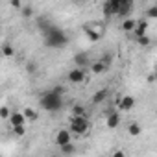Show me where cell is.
<instances>
[{"mask_svg":"<svg viewBox=\"0 0 157 157\" xmlns=\"http://www.w3.org/2000/svg\"><path fill=\"white\" fill-rule=\"evenodd\" d=\"M61 94H63V89H61V87H54L52 91H46V93L41 96V105H43V109H46V111H50V113L61 109V105H63Z\"/></svg>","mask_w":157,"mask_h":157,"instance_id":"1","label":"cell"},{"mask_svg":"<svg viewBox=\"0 0 157 157\" xmlns=\"http://www.w3.org/2000/svg\"><path fill=\"white\" fill-rule=\"evenodd\" d=\"M44 43L48 46H54V48L65 46L67 44V35L59 28H56V26H46L44 28Z\"/></svg>","mask_w":157,"mask_h":157,"instance_id":"2","label":"cell"},{"mask_svg":"<svg viewBox=\"0 0 157 157\" xmlns=\"http://www.w3.org/2000/svg\"><path fill=\"white\" fill-rule=\"evenodd\" d=\"M91 129V122L87 115H72L70 118V131L76 135H85Z\"/></svg>","mask_w":157,"mask_h":157,"instance_id":"3","label":"cell"},{"mask_svg":"<svg viewBox=\"0 0 157 157\" xmlns=\"http://www.w3.org/2000/svg\"><path fill=\"white\" fill-rule=\"evenodd\" d=\"M117 107H118V111H131V109L135 107V98L129 96V94L118 96V98H117Z\"/></svg>","mask_w":157,"mask_h":157,"instance_id":"4","label":"cell"},{"mask_svg":"<svg viewBox=\"0 0 157 157\" xmlns=\"http://www.w3.org/2000/svg\"><path fill=\"white\" fill-rule=\"evenodd\" d=\"M68 142H72V131L70 129H59L56 133V144L61 148V146H65Z\"/></svg>","mask_w":157,"mask_h":157,"instance_id":"5","label":"cell"},{"mask_svg":"<svg viewBox=\"0 0 157 157\" xmlns=\"http://www.w3.org/2000/svg\"><path fill=\"white\" fill-rule=\"evenodd\" d=\"M68 82L70 83H82L83 80H85V72H83V68L82 67H76V68H72L70 72H68Z\"/></svg>","mask_w":157,"mask_h":157,"instance_id":"6","label":"cell"},{"mask_svg":"<svg viewBox=\"0 0 157 157\" xmlns=\"http://www.w3.org/2000/svg\"><path fill=\"white\" fill-rule=\"evenodd\" d=\"M118 124H120V115H118V111L107 113V117H105V126H107L109 129H115V128H118Z\"/></svg>","mask_w":157,"mask_h":157,"instance_id":"7","label":"cell"},{"mask_svg":"<svg viewBox=\"0 0 157 157\" xmlns=\"http://www.w3.org/2000/svg\"><path fill=\"white\" fill-rule=\"evenodd\" d=\"M10 122H11V128H13V126H22V124H26V122H28V118L24 117V113H22V111H15V113H11Z\"/></svg>","mask_w":157,"mask_h":157,"instance_id":"8","label":"cell"},{"mask_svg":"<svg viewBox=\"0 0 157 157\" xmlns=\"http://www.w3.org/2000/svg\"><path fill=\"white\" fill-rule=\"evenodd\" d=\"M146 32H148V21H146V19L137 21V26H135L133 35H135V37H140V35H146Z\"/></svg>","mask_w":157,"mask_h":157,"instance_id":"9","label":"cell"},{"mask_svg":"<svg viewBox=\"0 0 157 157\" xmlns=\"http://www.w3.org/2000/svg\"><path fill=\"white\" fill-rule=\"evenodd\" d=\"M135 26H137V21L135 19H124V22H122V30L128 32V33H133L135 32Z\"/></svg>","mask_w":157,"mask_h":157,"instance_id":"10","label":"cell"},{"mask_svg":"<svg viewBox=\"0 0 157 157\" xmlns=\"http://www.w3.org/2000/svg\"><path fill=\"white\" fill-rule=\"evenodd\" d=\"M91 70H93V74H102V72L107 70V63H104V61H96V63L91 65Z\"/></svg>","mask_w":157,"mask_h":157,"instance_id":"11","label":"cell"},{"mask_svg":"<svg viewBox=\"0 0 157 157\" xmlns=\"http://www.w3.org/2000/svg\"><path fill=\"white\" fill-rule=\"evenodd\" d=\"M22 113H24V117H26L30 122H33V120H37V118H39V113H37L35 109H32V107H26V109H22Z\"/></svg>","mask_w":157,"mask_h":157,"instance_id":"12","label":"cell"},{"mask_svg":"<svg viewBox=\"0 0 157 157\" xmlns=\"http://www.w3.org/2000/svg\"><path fill=\"white\" fill-rule=\"evenodd\" d=\"M83 32L87 33V37H89V39H91L93 43H96V41L100 39V33H98V32H94V30H93L91 26H85V28H83Z\"/></svg>","mask_w":157,"mask_h":157,"instance_id":"13","label":"cell"},{"mask_svg":"<svg viewBox=\"0 0 157 157\" xmlns=\"http://www.w3.org/2000/svg\"><path fill=\"white\" fill-rule=\"evenodd\" d=\"M140 131H142V129H140V126H139L137 122H131V124L128 126V133H129L131 137H139Z\"/></svg>","mask_w":157,"mask_h":157,"instance_id":"14","label":"cell"},{"mask_svg":"<svg viewBox=\"0 0 157 157\" xmlns=\"http://www.w3.org/2000/svg\"><path fill=\"white\" fill-rule=\"evenodd\" d=\"M105 96H107V89H102V91H98V93L93 96V102H94V104H100L102 100H105Z\"/></svg>","mask_w":157,"mask_h":157,"instance_id":"15","label":"cell"},{"mask_svg":"<svg viewBox=\"0 0 157 157\" xmlns=\"http://www.w3.org/2000/svg\"><path fill=\"white\" fill-rule=\"evenodd\" d=\"M104 13H105V17H113L115 15V10H113V6H111L109 0H105V2H104Z\"/></svg>","mask_w":157,"mask_h":157,"instance_id":"16","label":"cell"},{"mask_svg":"<svg viewBox=\"0 0 157 157\" xmlns=\"http://www.w3.org/2000/svg\"><path fill=\"white\" fill-rule=\"evenodd\" d=\"M2 54H4V57H11L13 54H15V50H13V46L11 44H2Z\"/></svg>","mask_w":157,"mask_h":157,"instance_id":"17","label":"cell"},{"mask_svg":"<svg viewBox=\"0 0 157 157\" xmlns=\"http://www.w3.org/2000/svg\"><path fill=\"white\" fill-rule=\"evenodd\" d=\"M74 61H76L78 67H82V68H83V65L87 63V57H85L83 54H80V56H76V57H74Z\"/></svg>","mask_w":157,"mask_h":157,"instance_id":"18","label":"cell"},{"mask_svg":"<svg viewBox=\"0 0 157 157\" xmlns=\"http://www.w3.org/2000/svg\"><path fill=\"white\" fill-rule=\"evenodd\" d=\"M13 131H15L17 137H24V135H26V128H24V124H22V126H13Z\"/></svg>","mask_w":157,"mask_h":157,"instance_id":"19","label":"cell"},{"mask_svg":"<svg viewBox=\"0 0 157 157\" xmlns=\"http://www.w3.org/2000/svg\"><path fill=\"white\" fill-rule=\"evenodd\" d=\"M146 17L148 19H157V6H151L146 10Z\"/></svg>","mask_w":157,"mask_h":157,"instance_id":"20","label":"cell"},{"mask_svg":"<svg viewBox=\"0 0 157 157\" xmlns=\"http://www.w3.org/2000/svg\"><path fill=\"white\" fill-rule=\"evenodd\" d=\"M137 43H139L140 46H148V44H150V37H148V33H146V35L137 37Z\"/></svg>","mask_w":157,"mask_h":157,"instance_id":"21","label":"cell"},{"mask_svg":"<svg viewBox=\"0 0 157 157\" xmlns=\"http://www.w3.org/2000/svg\"><path fill=\"white\" fill-rule=\"evenodd\" d=\"M74 142H68V144H65V146H61V151L63 153H74Z\"/></svg>","mask_w":157,"mask_h":157,"instance_id":"22","label":"cell"},{"mask_svg":"<svg viewBox=\"0 0 157 157\" xmlns=\"http://www.w3.org/2000/svg\"><path fill=\"white\" fill-rule=\"evenodd\" d=\"M72 115H85V107L83 105H74L72 107Z\"/></svg>","mask_w":157,"mask_h":157,"instance_id":"23","label":"cell"},{"mask_svg":"<svg viewBox=\"0 0 157 157\" xmlns=\"http://www.w3.org/2000/svg\"><path fill=\"white\" fill-rule=\"evenodd\" d=\"M0 117H2V118H10V117H11V113H10V109H8L6 105L0 107Z\"/></svg>","mask_w":157,"mask_h":157,"instance_id":"24","label":"cell"},{"mask_svg":"<svg viewBox=\"0 0 157 157\" xmlns=\"http://www.w3.org/2000/svg\"><path fill=\"white\" fill-rule=\"evenodd\" d=\"M21 11H22V15H24V17H32V15H33V10H32L30 6H26V8H22Z\"/></svg>","mask_w":157,"mask_h":157,"instance_id":"25","label":"cell"},{"mask_svg":"<svg viewBox=\"0 0 157 157\" xmlns=\"http://www.w3.org/2000/svg\"><path fill=\"white\" fill-rule=\"evenodd\" d=\"M11 6L15 10H22V4H21V0H11Z\"/></svg>","mask_w":157,"mask_h":157,"instance_id":"26","label":"cell"},{"mask_svg":"<svg viewBox=\"0 0 157 157\" xmlns=\"http://www.w3.org/2000/svg\"><path fill=\"white\" fill-rule=\"evenodd\" d=\"M155 74H157V65H155Z\"/></svg>","mask_w":157,"mask_h":157,"instance_id":"27","label":"cell"},{"mask_svg":"<svg viewBox=\"0 0 157 157\" xmlns=\"http://www.w3.org/2000/svg\"><path fill=\"white\" fill-rule=\"evenodd\" d=\"M76 2H83V0H76Z\"/></svg>","mask_w":157,"mask_h":157,"instance_id":"28","label":"cell"},{"mask_svg":"<svg viewBox=\"0 0 157 157\" xmlns=\"http://www.w3.org/2000/svg\"><path fill=\"white\" fill-rule=\"evenodd\" d=\"M155 115H157V109H155Z\"/></svg>","mask_w":157,"mask_h":157,"instance_id":"29","label":"cell"}]
</instances>
